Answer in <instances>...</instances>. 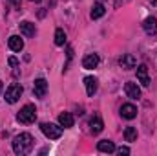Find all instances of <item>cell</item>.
I'll return each mask as SVG.
<instances>
[{
    "instance_id": "6da1fadb",
    "label": "cell",
    "mask_w": 157,
    "mask_h": 156,
    "mask_svg": "<svg viewBox=\"0 0 157 156\" xmlns=\"http://www.w3.org/2000/svg\"><path fill=\"white\" fill-rule=\"evenodd\" d=\"M31 149H33V136L29 132H22V134L15 136V140H13L15 154H28Z\"/></svg>"
},
{
    "instance_id": "7a4b0ae2",
    "label": "cell",
    "mask_w": 157,
    "mask_h": 156,
    "mask_svg": "<svg viewBox=\"0 0 157 156\" xmlns=\"http://www.w3.org/2000/svg\"><path fill=\"white\" fill-rule=\"evenodd\" d=\"M17 119H18L20 123H24V125L33 123V121L37 119V109H35V105H24V107L20 109V112L17 114Z\"/></svg>"
},
{
    "instance_id": "3957f363",
    "label": "cell",
    "mask_w": 157,
    "mask_h": 156,
    "mask_svg": "<svg viewBox=\"0 0 157 156\" xmlns=\"http://www.w3.org/2000/svg\"><path fill=\"white\" fill-rule=\"evenodd\" d=\"M40 129H42L44 136L49 138V140H59L62 136V125L60 123L59 125H55V123H42Z\"/></svg>"
},
{
    "instance_id": "277c9868",
    "label": "cell",
    "mask_w": 157,
    "mask_h": 156,
    "mask_svg": "<svg viewBox=\"0 0 157 156\" xmlns=\"http://www.w3.org/2000/svg\"><path fill=\"white\" fill-rule=\"evenodd\" d=\"M20 96H22V86H20V84H17V83H15V84H11V86L6 90V101H7V103H11V105H13V103H17V101L20 99Z\"/></svg>"
},
{
    "instance_id": "5b68a950",
    "label": "cell",
    "mask_w": 157,
    "mask_h": 156,
    "mask_svg": "<svg viewBox=\"0 0 157 156\" xmlns=\"http://www.w3.org/2000/svg\"><path fill=\"white\" fill-rule=\"evenodd\" d=\"M99 63H101V59H99L97 53H88V55L82 59V66H84L86 70H93V68H97Z\"/></svg>"
},
{
    "instance_id": "8992f818",
    "label": "cell",
    "mask_w": 157,
    "mask_h": 156,
    "mask_svg": "<svg viewBox=\"0 0 157 156\" xmlns=\"http://www.w3.org/2000/svg\"><path fill=\"white\" fill-rule=\"evenodd\" d=\"M119 64H121L124 70H132V68L137 66V59H135L132 53H124V55L119 59Z\"/></svg>"
},
{
    "instance_id": "52a82bcc",
    "label": "cell",
    "mask_w": 157,
    "mask_h": 156,
    "mask_svg": "<svg viewBox=\"0 0 157 156\" xmlns=\"http://www.w3.org/2000/svg\"><path fill=\"white\" fill-rule=\"evenodd\" d=\"M137 81H139L143 86H148V84H150V76H148L146 64H139V66H137Z\"/></svg>"
},
{
    "instance_id": "ba28073f",
    "label": "cell",
    "mask_w": 157,
    "mask_h": 156,
    "mask_svg": "<svg viewBox=\"0 0 157 156\" xmlns=\"http://www.w3.org/2000/svg\"><path fill=\"white\" fill-rule=\"evenodd\" d=\"M121 116L124 117V119H133V117H137V107L132 105V103L122 105V107H121Z\"/></svg>"
},
{
    "instance_id": "9c48e42d",
    "label": "cell",
    "mask_w": 157,
    "mask_h": 156,
    "mask_svg": "<svg viewBox=\"0 0 157 156\" xmlns=\"http://www.w3.org/2000/svg\"><path fill=\"white\" fill-rule=\"evenodd\" d=\"M33 92H35V96L37 97H44L46 96V92H48V81L46 79H37L35 81V84H33Z\"/></svg>"
},
{
    "instance_id": "30bf717a",
    "label": "cell",
    "mask_w": 157,
    "mask_h": 156,
    "mask_svg": "<svg viewBox=\"0 0 157 156\" xmlns=\"http://www.w3.org/2000/svg\"><path fill=\"white\" fill-rule=\"evenodd\" d=\"M124 92L130 99H139L141 97V88L135 84V83H126L124 84Z\"/></svg>"
},
{
    "instance_id": "8fae6325",
    "label": "cell",
    "mask_w": 157,
    "mask_h": 156,
    "mask_svg": "<svg viewBox=\"0 0 157 156\" xmlns=\"http://www.w3.org/2000/svg\"><path fill=\"white\" fill-rule=\"evenodd\" d=\"M143 30H144L148 35H155L157 33V18L155 17H148V18L143 22Z\"/></svg>"
},
{
    "instance_id": "7c38bea8",
    "label": "cell",
    "mask_w": 157,
    "mask_h": 156,
    "mask_svg": "<svg viewBox=\"0 0 157 156\" xmlns=\"http://www.w3.org/2000/svg\"><path fill=\"white\" fill-rule=\"evenodd\" d=\"M84 84H86V94L88 96H93L95 92H97V88H99V81L95 77H84Z\"/></svg>"
},
{
    "instance_id": "4fadbf2b",
    "label": "cell",
    "mask_w": 157,
    "mask_h": 156,
    "mask_svg": "<svg viewBox=\"0 0 157 156\" xmlns=\"http://www.w3.org/2000/svg\"><path fill=\"white\" fill-rule=\"evenodd\" d=\"M97 149L101 151V153H115V143L113 142H110V140H101L99 143H97Z\"/></svg>"
},
{
    "instance_id": "5bb4252c",
    "label": "cell",
    "mask_w": 157,
    "mask_h": 156,
    "mask_svg": "<svg viewBox=\"0 0 157 156\" xmlns=\"http://www.w3.org/2000/svg\"><path fill=\"white\" fill-rule=\"evenodd\" d=\"M20 33L26 35V37H35V24H31L28 20L20 22Z\"/></svg>"
},
{
    "instance_id": "9a60e30c",
    "label": "cell",
    "mask_w": 157,
    "mask_h": 156,
    "mask_svg": "<svg viewBox=\"0 0 157 156\" xmlns=\"http://www.w3.org/2000/svg\"><path fill=\"white\" fill-rule=\"evenodd\" d=\"M7 44H9V48H11L13 51H20V50L24 48V40L20 39L18 35H11L9 40H7Z\"/></svg>"
},
{
    "instance_id": "2e32d148",
    "label": "cell",
    "mask_w": 157,
    "mask_h": 156,
    "mask_svg": "<svg viewBox=\"0 0 157 156\" xmlns=\"http://www.w3.org/2000/svg\"><path fill=\"white\" fill-rule=\"evenodd\" d=\"M106 13V9H104V6H102V2H95L93 6H91V18L95 20V18H101L102 15Z\"/></svg>"
},
{
    "instance_id": "e0dca14e",
    "label": "cell",
    "mask_w": 157,
    "mask_h": 156,
    "mask_svg": "<svg viewBox=\"0 0 157 156\" xmlns=\"http://www.w3.org/2000/svg\"><path fill=\"white\" fill-rule=\"evenodd\" d=\"M59 123H60L64 129H70V127H73L75 119H73V116H71L70 112H62V114L59 116Z\"/></svg>"
},
{
    "instance_id": "ac0fdd59",
    "label": "cell",
    "mask_w": 157,
    "mask_h": 156,
    "mask_svg": "<svg viewBox=\"0 0 157 156\" xmlns=\"http://www.w3.org/2000/svg\"><path fill=\"white\" fill-rule=\"evenodd\" d=\"M90 127H91V132L93 134H99V132H102V129H104V125H102V119L99 116L91 117V121H90Z\"/></svg>"
},
{
    "instance_id": "d6986e66",
    "label": "cell",
    "mask_w": 157,
    "mask_h": 156,
    "mask_svg": "<svg viewBox=\"0 0 157 156\" xmlns=\"http://www.w3.org/2000/svg\"><path fill=\"white\" fill-rule=\"evenodd\" d=\"M124 138H126V142H135L137 140V129L135 127H126L124 129Z\"/></svg>"
},
{
    "instance_id": "ffe728a7",
    "label": "cell",
    "mask_w": 157,
    "mask_h": 156,
    "mask_svg": "<svg viewBox=\"0 0 157 156\" xmlns=\"http://www.w3.org/2000/svg\"><path fill=\"white\" fill-rule=\"evenodd\" d=\"M55 44H57V46H64V44H66V33H64L62 28H59V30L55 31Z\"/></svg>"
},
{
    "instance_id": "44dd1931",
    "label": "cell",
    "mask_w": 157,
    "mask_h": 156,
    "mask_svg": "<svg viewBox=\"0 0 157 156\" xmlns=\"http://www.w3.org/2000/svg\"><path fill=\"white\" fill-rule=\"evenodd\" d=\"M115 151H117V153H119L121 156H122V154H124V156L130 154V149H128V147H119V149H115Z\"/></svg>"
},
{
    "instance_id": "7402d4cb",
    "label": "cell",
    "mask_w": 157,
    "mask_h": 156,
    "mask_svg": "<svg viewBox=\"0 0 157 156\" xmlns=\"http://www.w3.org/2000/svg\"><path fill=\"white\" fill-rule=\"evenodd\" d=\"M9 66H18V61L15 57H9Z\"/></svg>"
},
{
    "instance_id": "603a6c76",
    "label": "cell",
    "mask_w": 157,
    "mask_h": 156,
    "mask_svg": "<svg viewBox=\"0 0 157 156\" xmlns=\"http://www.w3.org/2000/svg\"><path fill=\"white\" fill-rule=\"evenodd\" d=\"M2 90H4V83L0 81V92H2Z\"/></svg>"
},
{
    "instance_id": "cb8c5ba5",
    "label": "cell",
    "mask_w": 157,
    "mask_h": 156,
    "mask_svg": "<svg viewBox=\"0 0 157 156\" xmlns=\"http://www.w3.org/2000/svg\"><path fill=\"white\" fill-rule=\"evenodd\" d=\"M150 2H152V4H154V6H157V0H150Z\"/></svg>"
},
{
    "instance_id": "d4e9b609",
    "label": "cell",
    "mask_w": 157,
    "mask_h": 156,
    "mask_svg": "<svg viewBox=\"0 0 157 156\" xmlns=\"http://www.w3.org/2000/svg\"><path fill=\"white\" fill-rule=\"evenodd\" d=\"M29 2H40V0H29Z\"/></svg>"
}]
</instances>
